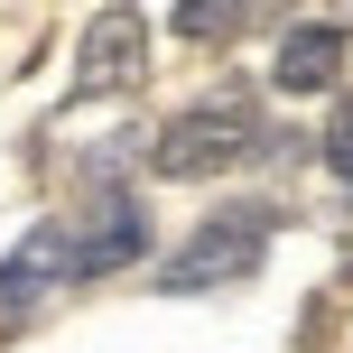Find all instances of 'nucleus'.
Listing matches in <instances>:
<instances>
[{"instance_id": "8", "label": "nucleus", "mask_w": 353, "mask_h": 353, "mask_svg": "<svg viewBox=\"0 0 353 353\" xmlns=\"http://www.w3.org/2000/svg\"><path fill=\"white\" fill-rule=\"evenodd\" d=\"M298 19H307V28H335V37H353V0H298Z\"/></svg>"}, {"instance_id": "7", "label": "nucleus", "mask_w": 353, "mask_h": 353, "mask_svg": "<svg viewBox=\"0 0 353 353\" xmlns=\"http://www.w3.org/2000/svg\"><path fill=\"white\" fill-rule=\"evenodd\" d=\"M242 19H251V0H176V37H195V47H223Z\"/></svg>"}, {"instance_id": "5", "label": "nucleus", "mask_w": 353, "mask_h": 353, "mask_svg": "<svg viewBox=\"0 0 353 353\" xmlns=\"http://www.w3.org/2000/svg\"><path fill=\"white\" fill-rule=\"evenodd\" d=\"M65 279H74V232H65V214H47L19 251H0V325H19L37 298H56Z\"/></svg>"}, {"instance_id": "6", "label": "nucleus", "mask_w": 353, "mask_h": 353, "mask_svg": "<svg viewBox=\"0 0 353 353\" xmlns=\"http://www.w3.org/2000/svg\"><path fill=\"white\" fill-rule=\"evenodd\" d=\"M335 65H344V37L335 28H307V19H288L279 47H270V84H279V93H325Z\"/></svg>"}, {"instance_id": "1", "label": "nucleus", "mask_w": 353, "mask_h": 353, "mask_svg": "<svg viewBox=\"0 0 353 353\" xmlns=\"http://www.w3.org/2000/svg\"><path fill=\"white\" fill-rule=\"evenodd\" d=\"M270 232H279V205H223L186 232V242L159 261V298H205V288H242L261 270Z\"/></svg>"}, {"instance_id": "2", "label": "nucleus", "mask_w": 353, "mask_h": 353, "mask_svg": "<svg viewBox=\"0 0 353 353\" xmlns=\"http://www.w3.org/2000/svg\"><path fill=\"white\" fill-rule=\"evenodd\" d=\"M279 149V130L251 112V93H214V103L176 112L159 130V149H149V168L159 176H223V168H251Z\"/></svg>"}, {"instance_id": "3", "label": "nucleus", "mask_w": 353, "mask_h": 353, "mask_svg": "<svg viewBox=\"0 0 353 353\" xmlns=\"http://www.w3.org/2000/svg\"><path fill=\"white\" fill-rule=\"evenodd\" d=\"M149 74V19L130 0H103L74 37V103H103V93H140Z\"/></svg>"}, {"instance_id": "9", "label": "nucleus", "mask_w": 353, "mask_h": 353, "mask_svg": "<svg viewBox=\"0 0 353 353\" xmlns=\"http://www.w3.org/2000/svg\"><path fill=\"white\" fill-rule=\"evenodd\" d=\"M325 168H335V176H344V186H353V103H344V121H335V130H325Z\"/></svg>"}, {"instance_id": "4", "label": "nucleus", "mask_w": 353, "mask_h": 353, "mask_svg": "<svg viewBox=\"0 0 353 353\" xmlns=\"http://www.w3.org/2000/svg\"><path fill=\"white\" fill-rule=\"evenodd\" d=\"M65 232H74V279H112V270L149 261V205L121 186H103L84 214H65Z\"/></svg>"}]
</instances>
